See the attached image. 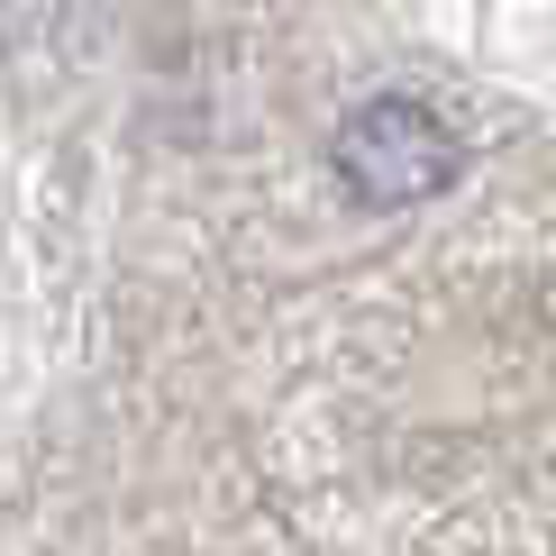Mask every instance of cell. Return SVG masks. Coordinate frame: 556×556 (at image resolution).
<instances>
[{"mask_svg": "<svg viewBox=\"0 0 556 556\" xmlns=\"http://www.w3.org/2000/svg\"><path fill=\"white\" fill-rule=\"evenodd\" d=\"M329 165H338V182L365 211H410V201H438L466 174V137L438 119L429 101L383 91V101H365L356 119L329 137Z\"/></svg>", "mask_w": 556, "mask_h": 556, "instance_id": "1", "label": "cell"}]
</instances>
